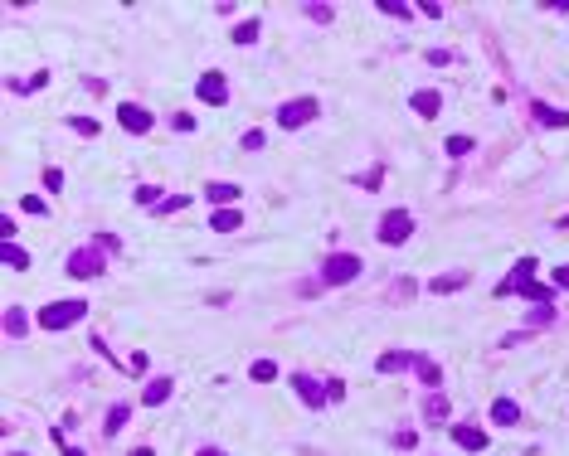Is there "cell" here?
Masks as SVG:
<instances>
[{
    "label": "cell",
    "instance_id": "obj_15",
    "mask_svg": "<svg viewBox=\"0 0 569 456\" xmlns=\"http://www.w3.org/2000/svg\"><path fill=\"white\" fill-rule=\"evenodd\" d=\"M535 122H540V127H569V112H559V107H545V102H535Z\"/></svg>",
    "mask_w": 569,
    "mask_h": 456
},
{
    "label": "cell",
    "instance_id": "obj_33",
    "mask_svg": "<svg viewBox=\"0 0 569 456\" xmlns=\"http://www.w3.org/2000/svg\"><path fill=\"white\" fill-rule=\"evenodd\" d=\"M199 456H229V451H219V446H204V451H199Z\"/></svg>",
    "mask_w": 569,
    "mask_h": 456
},
{
    "label": "cell",
    "instance_id": "obj_22",
    "mask_svg": "<svg viewBox=\"0 0 569 456\" xmlns=\"http://www.w3.org/2000/svg\"><path fill=\"white\" fill-rule=\"evenodd\" d=\"M25 325H29V320H25V311H20V306H10V311H5V330H10V335H25Z\"/></svg>",
    "mask_w": 569,
    "mask_h": 456
},
{
    "label": "cell",
    "instance_id": "obj_31",
    "mask_svg": "<svg viewBox=\"0 0 569 456\" xmlns=\"http://www.w3.org/2000/svg\"><path fill=\"white\" fill-rule=\"evenodd\" d=\"M306 15H312V20H322V25H326V20H331V5H306Z\"/></svg>",
    "mask_w": 569,
    "mask_h": 456
},
{
    "label": "cell",
    "instance_id": "obj_29",
    "mask_svg": "<svg viewBox=\"0 0 569 456\" xmlns=\"http://www.w3.org/2000/svg\"><path fill=\"white\" fill-rule=\"evenodd\" d=\"M73 131H78V136H97V122H93V117H78Z\"/></svg>",
    "mask_w": 569,
    "mask_h": 456
},
{
    "label": "cell",
    "instance_id": "obj_17",
    "mask_svg": "<svg viewBox=\"0 0 569 456\" xmlns=\"http://www.w3.org/2000/svg\"><path fill=\"white\" fill-rule=\"evenodd\" d=\"M248 379H258V383H273V379H278V364H273V359H253Z\"/></svg>",
    "mask_w": 569,
    "mask_h": 456
},
{
    "label": "cell",
    "instance_id": "obj_20",
    "mask_svg": "<svg viewBox=\"0 0 569 456\" xmlns=\"http://www.w3.org/2000/svg\"><path fill=\"white\" fill-rule=\"evenodd\" d=\"M210 199H215V204H234V199H239V185H224V180H215V185H210Z\"/></svg>",
    "mask_w": 569,
    "mask_h": 456
},
{
    "label": "cell",
    "instance_id": "obj_8",
    "mask_svg": "<svg viewBox=\"0 0 569 456\" xmlns=\"http://www.w3.org/2000/svg\"><path fill=\"white\" fill-rule=\"evenodd\" d=\"M195 97H199V102H224V97H229L224 73H204V78L195 83Z\"/></svg>",
    "mask_w": 569,
    "mask_h": 456
},
{
    "label": "cell",
    "instance_id": "obj_26",
    "mask_svg": "<svg viewBox=\"0 0 569 456\" xmlns=\"http://www.w3.org/2000/svg\"><path fill=\"white\" fill-rule=\"evenodd\" d=\"M122 427H127V408H112L108 413V432H122Z\"/></svg>",
    "mask_w": 569,
    "mask_h": 456
},
{
    "label": "cell",
    "instance_id": "obj_32",
    "mask_svg": "<svg viewBox=\"0 0 569 456\" xmlns=\"http://www.w3.org/2000/svg\"><path fill=\"white\" fill-rule=\"evenodd\" d=\"M555 287H569V267H555Z\"/></svg>",
    "mask_w": 569,
    "mask_h": 456
},
{
    "label": "cell",
    "instance_id": "obj_5",
    "mask_svg": "<svg viewBox=\"0 0 569 456\" xmlns=\"http://www.w3.org/2000/svg\"><path fill=\"white\" fill-rule=\"evenodd\" d=\"M355 277H360V257H355V253H331V257H326V272H322V281L341 287V281H355Z\"/></svg>",
    "mask_w": 569,
    "mask_h": 456
},
{
    "label": "cell",
    "instance_id": "obj_6",
    "mask_svg": "<svg viewBox=\"0 0 569 456\" xmlns=\"http://www.w3.org/2000/svg\"><path fill=\"white\" fill-rule=\"evenodd\" d=\"M292 388H297V398H302V403L312 408V413H322V408H326V388H322L312 374H306V369H302V374H292Z\"/></svg>",
    "mask_w": 569,
    "mask_h": 456
},
{
    "label": "cell",
    "instance_id": "obj_27",
    "mask_svg": "<svg viewBox=\"0 0 569 456\" xmlns=\"http://www.w3.org/2000/svg\"><path fill=\"white\" fill-rule=\"evenodd\" d=\"M424 413H428V418H448V398H428Z\"/></svg>",
    "mask_w": 569,
    "mask_h": 456
},
{
    "label": "cell",
    "instance_id": "obj_28",
    "mask_svg": "<svg viewBox=\"0 0 569 456\" xmlns=\"http://www.w3.org/2000/svg\"><path fill=\"white\" fill-rule=\"evenodd\" d=\"M44 185H49V190H64V170L49 165V170H44Z\"/></svg>",
    "mask_w": 569,
    "mask_h": 456
},
{
    "label": "cell",
    "instance_id": "obj_7",
    "mask_svg": "<svg viewBox=\"0 0 569 456\" xmlns=\"http://www.w3.org/2000/svg\"><path fill=\"white\" fill-rule=\"evenodd\" d=\"M117 122H122L132 136H146V131H151V112L136 107V102H122V107H117Z\"/></svg>",
    "mask_w": 569,
    "mask_h": 456
},
{
    "label": "cell",
    "instance_id": "obj_19",
    "mask_svg": "<svg viewBox=\"0 0 569 456\" xmlns=\"http://www.w3.org/2000/svg\"><path fill=\"white\" fill-rule=\"evenodd\" d=\"M413 369H419V379H424L428 388H438V383H443V369H438L433 359H419V364H413Z\"/></svg>",
    "mask_w": 569,
    "mask_h": 456
},
{
    "label": "cell",
    "instance_id": "obj_18",
    "mask_svg": "<svg viewBox=\"0 0 569 456\" xmlns=\"http://www.w3.org/2000/svg\"><path fill=\"white\" fill-rule=\"evenodd\" d=\"M404 364H419V359H413V355H380V374H394V369H404Z\"/></svg>",
    "mask_w": 569,
    "mask_h": 456
},
{
    "label": "cell",
    "instance_id": "obj_1",
    "mask_svg": "<svg viewBox=\"0 0 569 456\" xmlns=\"http://www.w3.org/2000/svg\"><path fill=\"white\" fill-rule=\"evenodd\" d=\"M496 296H531V301H550L555 287H540V281H535V257H521V262H516V272L496 287Z\"/></svg>",
    "mask_w": 569,
    "mask_h": 456
},
{
    "label": "cell",
    "instance_id": "obj_14",
    "mask_svg": "<svg viewBox=\"0 0 569 456\" xmlns=\"http://www.w3.org/2000/svg\"><path fill=\"white\" fill-rule=\"evenodd\" d=\"M166 398H171V379H151L146 393H141V403H146V408H156V403H166Z\"/></svg>",
    "mask_w": 569,
    "mask_h": 456
},
{
    "label": "cell",
    "instance_id": "obj_21",
    "mask_svg": "<svg viewBox=\"0 0 569 456\" xmlns=\"http://www.w3.org/2000/svg\"><path fill=\"white\" fill-rule=\"evenodd\" d=\"M258 39V20H243V25H234V44H253Z\"/></svg>",
    "mask_w": 569,
    "mask_h": 456
},
{
    "label": "cell",
    "instance_id": "obj_12",
    "mask_svg": "<svg viewBox=\"0 0 569 456\" xmlns=\"http://www.w3.org/2000/svg\"><path fill=\"white\" fill-rule=\"evenodd\" d=\"M452 442H457V446H468V451H487V437H482L477 427H468V422L452 427Z\"/></svg>",
    "mask_w": 569,
    "mask_h": 456
},
{
    "label": "cell",
    "instance_id": "obj_10",
    "mask_svg": "<svg viewBox=\"0 0 569 456\" xmlns=\"http://www.w3.org/2000/svg\"><path fill=\"white\" fill-rule=\"evenodd\" d=\"M457 287H468V272H443V277L428 281V292H433V296H448V292H457Z\"/></svg>",
    "mask_w": 569,
    "mask_h": 456
},
{
    "label": "cell",
    "instance_id": "obj_9",
    "mask_svg": "<svg viewBox=\"0 0 569 456\" xmlns=\"http://www.w3.org/2000/svg\"><path fill=\"white\" fill-rule=\"evenodd\" d=\"M102 272V257L93 253V248H78L73 257H69V277H97Z\"/></svg>",
    "mask_w": 569,
    "mask_h": 456
},
{
    "label": "cell",
    "instance_id": "obj_25",
    "mask_svg": "<svg viewBox=\"0 0 569 456\" xmlns=\"http://www.w3.org/2000/svg\"><path fill=\"white\" fill-rule=\"evenodd\" d=\"M468 151H472L468 136H448V155H468Z\"/></svg>",
    "mask_w": 569,
    "mask_h": 456
},
{
    "label": "cell",
    "instance_id": "obj_34",
    "mask_svg": "<svg viewBox=\"0 0 569 456\" xmlns=\"http://www.w3.org/2000/svg\"><path fill=\"white\" fill-rule=\"evenodd\" d=\"M564 223H569V218H564Z\"/></svg>",
    "mask_w": 569,
    "mask_h": 456
},
{
    "label": "cell",
    "instance_id": "obj_3",
    "mask_svg": "<svg viewBox=\"0 0 569 456\" xmlns=\"http://www.w3.org/2000/svg\"><path fill=\"white\" fill-rule=\"evenodd\" d=\"M375 233H380V243H409L413 238V214L409 209H389L385 218H380V228H375Z\"/></svg>",
    "mask_w": 569,
    "mask_h": 456
},
{
    "label": "cell",
    "instance_id": "obj_23",
    "mask_svg": "<svg viewBox=\"0 0 569 456\" xmlns=\"http://www.w3.org/2000/svg\"><path fill=\"white\" fill-rule=\"evenodd\" d=\"M380 10H385V15H394V20H413V10H409V5H399V0H380Z\"/></svg>",
    "mask_w": 569,
    "mask_h": 456
},
{
    "label": "cell",
    "instance_id": "obj_2",
    "mask_svg": "<svg viewBox=\"0 0 569 456\" xmlns=\"http://www.w3.org/2000/svg\"><path fill=\"white\" fill-rule=\"evenodd\" d=\"M88 316V301H54V306H44L39 311V330H64V325H73V320H83Z\"/></svg>",
    "mask_w": 569,
    "mask_h": 456
},
{
    "label": "cell",
    "instance_id": "obj_30",
    "mask_svg": "<svg viewBox=\"0 0 569 456\" xmlns=\"http://www.w3.org/2000/svg\"><path fill=\"white\" fill-rule=\"evenodd\" d=\"M5 262H10V267H25V262H29V257H25V253H20V248H15V243H5Z\"/></svg>",
    "mask_w": 569,
    "mask_h": 456
},
{
    "label": "cell",
    "instance_id": "obj_4",
    "mask_svg": "<svg viewBox=\"0 0 569 456\" xmlns=\"http://www.w3.org/2000/svg\"><path fill=\"white\" fill-rule=\"evenodd\" d=\"M312 117H317V102H312V97H292V102L278 107V127H282V131H297V127H306Z\"/></svg>",
    "mask_w": 569,
    "mask_h": 456
},
{
    "label": "cell",
    "instance_id": "obj_16",
    "mask_svg": "<svg viewBox=\"0 0 569 456\" xmlns=\"http://www.w3.org/2000/svg\"><path fill=\"white\" fill-rule=\"evenodd\" d=\"M413 112L419 117H438V92H413Z\"/></svg>",
    "mask_w": 569,
    "mask_h": 456
},
{
    "label": "cell",
    "instance_id": "obj_11",
    "mask_svg": "<svg viewBox=\"0 0 569 456\" xmlns=\"http://www.w3.org/2000/svg\"><path fill=\"white\" fill-rule=\"evenodd\" d=\"M492 422H501V427H516V422H521V408H516L511 398H496V403H492Z\"/></svg>",
    "mask_w": 569,
    "mask_h": 456
},
{
    "label": "cell",
    "instance_id": "obj_13",
    "mask_svg": "<svg viewBox=\"0 0 569 456\" xmlns=\"http://www.w3.org/2000/svg\"><path fill=\"white\" fill-rule=\"evenodd\" d=\"M239 223H243L239 209H215V214H210V228H215V233H234Z\"/></svg>",
    "mask_w": 569,
    "mask_h": 456
},
{
    "label": "cell",
    "instance_id": "obj_24",
    "mask_svg": "<svg viewBox=\"0 0 569 456\" xmlns=\"http://www.w3.org/2000/svg\"><path fill=\"white\" fill-rule=\"evenodd\" d=\"M20 204H25V214H34V218H44V214H49V204H44L39 194H25Z\"/></svg>",
    "mask_w": 569,
    "mask_h": 456
}]
</instances>
